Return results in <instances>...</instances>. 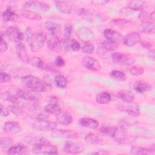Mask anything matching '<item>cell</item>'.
Returning <instances> with one entry per match:
<instances>
[{
    "label": "cell",
    "instance_id": "cell-1",
    "mask_svg": "<svg viewBox=\"0 0 155 155\" xmlns=\"http://www.w3.org/2000/svg\"><path fill=\"white\" fill-rule=\"evenodd\" d=\"M22 86L31 92H44L46 91L48 85L39 78L31 75H27L21 79Z\"/></svg>",
    "mask_w": 155,
    "mask_h": 155
},
{
    "label": "cell",
    "instance_id": "cell-2",
    "mask_svg": "<svg viewBox=\"0 0 155 155\" xmlns=\"http://www.w3.org/2000/svg\"><path fill=\"white\" fill-rule=\"evenodd\" d=\"M26 33L30 50L33 52L39 50L44 46L47 41V35L42 32L32 33L30 30L28 29L27 30Z\"/></svg>",
    "mask_w": 155,
    "mask_h": 155
},
{
    "label": "cell",
    "instance_id": "cell-3",
    "mask_svg": "<svg viewBox=\"0 0 155 155\" xmlns=\"http://www.w3.org/2000/svg\"><path fill=\"white\" fill-rule=\"evenodd\" d=\"M33 153L35 154H58L57 147L47 142L34 145L32 149Z\"/></svg>",
    "mask_w": 155,
    "mask_h": 155
},
{
    "label": "cell",
    "instance_id": "cell-4",
    "mask_svg": "<svg viewBox=\"0 0 155 155\" xmlns=\"http://www.w3.org/2000/svg\"><path fill=\"white\" fill-rule=\"evenodd\" d=\"M32 127L38 131H52L56 128V124L54 122L47 120V119L36 118L33 122Z\"/></svg>",
    "mask_w": 155,
    "mask_h": 155
},
{
    "label": "cell",
    "instance_id": "cell-5",
    "mask_svg": "<svg viewBox=\"0 0 155 155\" xmlns=\"http://www.w3.org/2000/svg\"><path fill=\"white\" fill-rule=\"evenodd\" d=\"M111 58L114 63L124 65H131L135 61L134 58L132 56L119 52L112 53Z\"/></svg>",
    "mask_w": 155,
    "mask_h": 155
},
{
    "label": "cell",
    "instance_id": "cell-6",
    "mask_svg": "<svg viewBox=\"0 0 155 155\" xmlns=\"http://www.w3.org/2000/svg\"><path fill=\"white\" fill-rule=\"evenodd\" d=\"M24 7L25 9H28L30 10H38L41 12H47L49 10V5L42 1H29L25 2L23 4Z\"/></svg>",
    "mask_w": 155,
    "mask_h": 155
},
{
    "label": "cell",
    "instance_id": "cell-7",
    "mask_svg": "<svg viewBox=\"0 0 155 155\" xmlns=\"http://www.w3.org/2000/svg\"><path fill=\"white\" fill-rule=\"evenodd\" d=\"M82 65L85 68L91 71H97L101 69V65L99 61L95 58L90 56L84 57L82 60Z\"/></svg>",
    "mask_w": 155,
    "mask_h": 155
},
{
    "label": "cell",
    "instance_id": "cell-8",
    "mask_svg": "<svg viewBox=\"0 0 155 155\" xmlns=\"http://www.w3.org/2000/svg\"><path fill=\"white\" fill-rule=\"evenodd\" d=\"M5 33L8 39L14 42H21L24 39V34L16 27H8L5 31Z\"/></svg>",
    "mask_w": 155,
    "mask_h": 155
},
{
    "label": "cell",
    "instance_id": "cell-9",
    "mask_svg": "<svg viewBox=\"0 0 155 155\" xmlns=\"http://www.w3.org/2000/svg\"><path fill=\"white\" fill-rule=\"evenodd\" d=\"M118 108L121 111L127 113L130 116L137 117L140 114L139 105L133 102L131 103H126V104L119 105Z\"/></svg>",
    "mask_w": 155,
    "mask_h": 155
},
{
    "label": "cell",
    "instance_id": "cell-10",
    "mask_svg": "<svg viewBox=\"0 0 155 155\" xmlns=\"http://www.w3.org/2000/svg\"><path fill=\"white\" fill-rule=\"evenodd\" d=\"M51 135L53 137L68 139H77L79 137V134L74 131L65 129H54L51 131Z\"/></svg>",
    "mask_w": 155,
    "mask_h": 155
},
{
    "label": "cell",
    "instance_id": "cell-11",
    "mask_svg": "<svg viewBox=\"0 0 155 155\" xmlns=\"http://www.w3.org/2000/svg\"><path fill=\"white\" fill-rule=\"evenodd\" d=\"M77 37L83 42H90L94 39V33L85 27H79L76 31Z\"/></svg>",
    "mask_w": 155,
    "mask_h": 155
},
{
    "label": "cell",
    "instance_id": "cell-12",
    "mask_svg": "<svg viewBox=\"0 0 155 155\" xmlns=\"http://www.w3.org/2000/svg\"><path fill=\"white\" fill-rule=\"evenodd\" d=\"M63 150L67 153L78 154L84 151V147L79 143L73 141H67L63 146Z\"/></svg>",
    "mask_w": 155,
    "mask_h": 155
},
{
    "label": "cell",
    "instance_id": "cell-13",
    "mask_svg": "<svg viewBox=\"0 0 155 155\" xmlns=\"http://www.w3.org/2000/svg\"><path fill=\"white\" fill-rule=\"evenodd\" d=\"M138 30L147 35H153L155 31V25L154 21H142L138 24Z\"/></svg>",
    "mask_w": 155,
    "mask_h": 155
},
{
    "label": "cell",
    "instance_id": "cell-14",
    "mask_svg": "<svg viewBox=\"0 0 155 155\" xmlns=\"http://www.w3.org/2000/svg\"><path fill=\"white\" fill-rule=\"evenodd\" d=\"M104 35L107 40L117 44L123 39V37L120 33L111 28L105 29L104 31Z\"/></svg>",
    "mask_w": 155,
    "mask_h": 155
},
{
    "label": "cell",
    "instance_id": "cell-15",
    "mask_svg": "<svg viewBox=\"0 0 155 155\" xmlns=\"http://www.w3.org/2000/svg\"><path fill=\"white\" fill-rule=\"evenodd\" d=\"M140 36L139 33L133 31L128 33L123 38L124 44L128 47H133L140 41Z\"/></svg>",
    "mask_w": 155,
    "mask_h": 155
},
{
    "label": "cell",
    "instance_id": "cell-16",
    "mask_svg": "<svg viewBox=\"0 0 155 155\" xmlns=\"http://www.w3.org/2000/svg\"><path fill=\"white\" fill-rule=\"evenodd\" d=\"M46 42L47 48L50 50L53 51H59L61 50L60 40H59L58 37L49 33L48 36L47 35Z\"/></svg>",
    "mask_w": 155,
    "mask_h": 155
},
{
    "label": "cell",
    "instance_id": "cell-17",
    "mask_svg": "<svg viewBox=\"0 0 155 155\" xmlns=\"http://www.w3.org/2000/svg\"><path fill=\"white\" fill-rule=\"evenodd\" d=\"M4 131L8 134H16L21 131V127L19 122L15 121H8L4 124Z\"/></svg>",
    "mask_w": 155,
    "mask_h": 155
},
{
    "label": "cell",
    "instance_id": "cell-18",
    "mask_svg": "<svg viewBox=\"0 0 155 155\" xmlns=\"http://www.w3.org/2000/svg\"><path fill=\"white\" fill-rule=\"evenodd\" d=\"M57 122L62 125H68L73 122L71 114L67 111H61L56 115Z\"/></svg>",
    "mask_w": 155,
    "mask_h": 155
},
{
    "label": "cell",
    "instance_id": "cell-19",
    "mask_svg": "<svg viewBox=\"0 0 155 155\" xmlns=\"http://www.w3.org/2000/svg\"><path fill=\"white\" fill-rule=\"evenodd\" d=\"M45 27L48 31L49 33L59 38L61 34V26L59 24L53 21H46Z\"/></svg>",
    "mask_w": 155,
    "mask_h": 155
},
{
    "label": "cell",
    "instance_id": "cell-20",
    "mask_svg": "<svg viewBox=\"0 0 155 155\" xmlns=\"http://www.w3.org/2000/svg\"><path fill=\"white\" fill-rule=\"evenodd\" d=\"M85 140L87 143L93 145H102L106 143L105 139L93 133L87 134L85 137Z\"/></svg>",
    "mask_w": 155,
    "mask_h": 155
},
{
    "label": "cell",
    "instance_id": "cell-21",
    "mask_svg": "<svg viewBox=\"0 0 155 155\" xmlns=\"http://www.w3.org/2000/svg\"><path fill=\"white\" fill-rule=\"evenodd\" d=\"M55 5L58 10L62 13L70 14L72 10V4L70 1H56Z\"/></svg>",
    "mask_w": 155,
    "mask_h": 155
},
{
    "label": "cell",
    "instance_id": "cell-22",
    "mask_svg": "<svg viewBox=\"0 0 155 155\" xmlns=\"http://www.w3.org/2000/svg\"><path fill=\"white\" fill-rule=\"evenodd\" d=\"M16 51L18 58L24 62L28 63L29 56L27 54V51L25 46L21 42L17 43L16 45Z\"/></svg>",
    "mask_w": 155,
    "mask_h": 155
},
{
    "label": "cell",
    "instance_id": "cell-23",
    "mask_svg": "<svg viewBox=\"0 0 155 155\" xmlns=\"http://www.w3.org/2000/svg\"><path fill=\"white\" fill-rule=\"evenodd\" d=\"M154 145H152L150 148H145L142 147L138 146H133L131 147L130 150V153L133 154H154Z\"/></svg>",
    "mask_w": 155,
    "mask_h": 155
},
{
    "label": "cell",
    "instance_id": "cell-24",
    "mask_svg": "<svg viewBox=\"0 0 155 155\" xmlns=\"http://www.w3.org/2000/svg\"><path fill=\"white\" fill-rule=\"evenodd\" d=\"M28 153L27 148L21 144H16L13 146H11L9 147L7 154L9 155H16V154H24Z\"/></svg>",
    "mask_w": 155,
    "mask_h": 155
},
{
    "label": "cell",
    "instance_id": "cell-25",
    "mask_svg": "<svg viewBox=\"0 0 155 155\" xmlns=\"http://www.w3.org/2000/svg\"><path fill=\"white\" fill-rule=\"evenodd\" d=\"M79 124L83 127L93 129L97 128L99 126V122L94 119L90 117H82L80 119Z\"/></svg>",
    "mask_w": 155,
    "mask_h": 155
},
{
    "label": "cell",
    "instance_id": "cell-26",
    "mask_svg": "<svg viewBox=\"0 0 155 155\" xmlns=\"http://www.w3.org/2000/svg\"><path fill=\"white\" fill-rule=\"evenodd\" d=\"M21 16L24 18L33 20V21H40L42 19V16L38 13L35 11L30 10L28 9H22L20 12Z\"/></svg>",
    "mask_w": 155,
    "mask_h": 155
},
{
    "label": "cell",
    "instance_id": "cell-27",
    "mask_svg": "<svg viewBox=\"0 0 155 155\" xmlns=\"http://www.w3.org/2000/svg\"><path fill=\"white\" fill-rule=\"evenodd\" d=\"M134 90L138 93H143L151 89V85L147 82L143 81H137L133 85Z\"/></svg>",
    "mask_w": 155,
    "mask_h": 155
},
{
    "label": "cell",
    "instance_id": "cell-28",
    "mask_svg": "<svg viewBox=\"0 0 155 155\" xmlns=\"http://www.w3.org/2000/svg\"><path fill=\"white\" fill-rule=\"evenodd\" d=\"M2 18L5 22L16 21L18 18V15L11 7H7L2 13Z\"/></svg>",
    "mask_w": 155,
    "mask_h": 155
},
{
    "label": "cell",
    "instance_id": "cell-29",
    "mask_svg": "<svg viewBox=\"0 0 155 155\" xmlns=\"http://www.w3.org/2000/svg\"><path fill=\"white\" fill-rule=\"evenodd\" d=\"M28 64L41 70H45L47 67V64L40 58L37 56H29Z\"/></svg>",
    "mask_w": 155,
    "mask_h": 155
},
{
    "label": "cell",
    "instance_id": "cell-30",
    "mask_svg": "<svg viewBox=\"0 0 155 155\" xmlns=\"http://www.w3.org/2000/svg\"><path fill=\"white\" fill-rule=\"evenodd\" d=\"M118 97L125 103L133 102L134 99V94L128 90H120L117 93Z\"/></svg>",
    "mask_w": 155,
    "mask_h": 155
},
{
    "label": "cell",
    "instance_id": "cell-31",
    "mask_svg": "<svg viewBox=\"0 0 155 155\" xmlns=\"http://www.w3.org/2000/svg\"><path fill=\"white\" fill-rule=\"evenodd\" d=\"M146 2L143 1H131L128 3V8L131 10L142 11L146 7Z\"/></svg>",
    "mask_w": 155,
    "mask_h": 155
},
{
    "label": "cell",
    "instance_id": "cell-32",
    "mask_svg": "<svg viewBox=\"0 0 155 155\" xmlns=\"http://www.w3.org/2000/svg\"><path fill=\"white\" fill-rule=\"evenodd\" d=\"M76 14L81 17L82 18L84 19L85 20L88 21H92V19L94 18L95 15L93 11L90 10V9L87 8H79L76 11Z\"/></svg>",
    "mask_w": 155,
    "mask_h": 155
},
{
    "label": "cell",
    "instance_id": "cell-33",
    "mask_svg": "<svg viewBox=\"0 0 155 155\" xmlns=\"http://www.w3.org/2000/svg\"><path fill=\"white\" fill-rule=\"evenodd\" d=\"M28 90H24L22 89H18L16 91V95L20 98L25 101H35L36 100V97Z\"/></svg>",
    "mask_w": 155,
    "mask_h": 155
},
{
    "label": "cell",
    "instance_id": "cell-34",
    "mask_svg": "<svg viewBox=\"0 0 155 155\" xmlns=\"http://www.w3.org/2000/svg\"><path fill=\"white\" fill-rule=\"evenodd\" d=\"M111 100L110 94L107 91H102L98 93L96 97V102L100 104H107Z\"/></svg>",
    "mask_w": 155,
    "mask_h": 155
},
{
    "label": "cell",
    "instance_id": "cell-35",
    "mask_svg": "<svg viewBox=\"0 0 155 155\" xmlns=\"http://www.w3.org/2000/svg\"><path fill=\"white\" fill-rule=\"evenodd\" d=\"M25 141L28 144L31 145L33 146L48 142V140L44 137H39V136H29V135L25 138Z\"/></svg>",
    "mask_w": 155,
    "mask_h": 155
},
{
    "label": "cell",
    "instance_id": "cell-36",
    "mask_svg": "<svg viewBox=\"0 0 155 155\" xmlns=\"http://www.w3.org/2000/svg\"><path fill=\"white\" fill-rule=\"evenodd\" d=\"M45 110L51 114H58L62 110L58 102H50L45 106Z\"/></svg>",
    "mask_w": 155,
    "mask_h": 155
},
{
    "label": "cell",
    "instance_id": "cell-37",
    "mask_svg": "<svg viewBox=\"0 0 155 155\" xmlns=\"http://www.w3.org/2000/svg\"><path fill=\"white\" fill-rule=\"evenodd\" d=\"M1 97L2 99L8 101L10 102H11L12 104H16L18 105L20 102L19 101V97L16 94H12L10 93L8 91H4V92H1Z\"/></svg>",
    "mask_w": 155,
    "mask_h": 155
},
{
    "label": "cell",
    "instance_id": "cell-38",
    "mask_svg": "<svg viewBox=\"0 0 155 155\" xmlns=\"http://www.w3.org/2000/svg\"><path fill=\"white\" fill-rule=\"evenodd\" d=\"M117 131V127L114 126H103L100 128V132L107 136L114 137Z\"/></svg>",
    "mask_w": 155,
    "mask_h": 155
},
{
    "label": "cell",
    "instance_id": "cell-39",
    "mask_svg": "<svg viewBox=\"0 0 155 155\" xmlns=\"http://www.w3.org/2000/svg\"><path fill=\"white\" fill-rule=\"evenodd\" d=\"M126 134L127 132L125 128L123 126H120L119 127H117V131L113 138H114L117 142L122 143L125 140Z\"/></svg>",
    "mask_w": 155,
    "mask_h": 155
},
{
    "label": "cell",
    "instance_id": "cell-40",
    "mask_svg": "<svg viewBox=\"0 0 155 155\" xmlns=\"http://www.w3.org/2000/svg\"><path fill=\"white\" fill-rule=\"evenodd\" d=\"M118 47V44L110 42L108 40L103 41L101 44V48L104 51H114Z\"/></svg>",
    "mask_w": 155,
    "mask_h": 155
},
{
    "label": "cell",
    "instance_id": "cell-41",
    "mask_svg": "<svg viewBox=\"0 0 155 155\" xmlns=\"http://www.w3.org/2000/svg\"><path fill=\"white\" fill-rule=\"evenodd\" d=\"M110 76L118 81H125L127 80V76L126 74L119 70H113L110 72Z\"/></svg>",
    "mask_w": 155,
    "mask_h": 155
},
{
    "label": "cell",
    "instance_id": "cell-42",
    "mask_svg": "<svg viewBox=\"0 0 155 155\" xmlns=\"http://www.w3.org/2000/svg\"><path fill=\"white\" fill-rule=\"evenodd\" d=\"M54 82L59 88H65L67 85V79L62 74H58L55 76Z\"/></svg>",
    "mask_w": 155,
    "mask_h": 155
},
{
    "label": "cell",
    "instance_id": "cell-43",
    "mask_svg": "<svg viewBox=\"0 0 155 155\" xmlns=\"http://www.w3.org/2000/svg\"><path fill=\"white\" fill-rule=\"evenodd\" d=\"M81 49L85 54H91L94 51V47L90 42H83L81 45Z\"/></svg>",
    "mask_w": 155,
    "mask_h": 155
},
{
    "label": "cell",
    "instance_id": "cell-44",
    "mask_svg": "<svg viewBox=\"0 0 155 155\" xmlns=\"http://www.w3.org/2000/svg\"><path fill=\"white\" fill-rule=\"evenodd\" d=\"M73 31V25L70 22H67L64 27V38H70Z\"/></svg>",
    "mask_w": 155,
    "mask_h": 155
},
{
    "label": "cell",
    "instance_id": "cell-45",
    "mask_svg": "<svg viewBox=\"0 0 155 155\" xmlns=\"http://www.w3.org/2000/svg\"><path fill=\"white\" fill-rule=\"evenodd\" d=\"M129 71H130V73L131 74H132L133 76H139V75H141L143 73L144 68L141 66L136 65V66H133V67H131Z\"/></svg>",
    "mask_w": 155,
    "mask_h": 155
},
{
    "label": "cell",
    "instance_id": "cell-46",
    "mask_svg": "<svg viewBox=\"0 0 155 155\" xmlns=\"http://www.w3.org/2000/svg\"><path fill=\"white\" fill-rule=\"evenodd\" d=\"M8 108L11 112H12L13 114H16V116H22V114H24V111L18 105L12 104V105H8Z\"/></svg>",
    "mask_w": 155,
    "mask_h": 155
},
{
    "label": "cell",
    "instance_id": "cell-47",
    "mask_svg": "<svg viewBox=\"0 0 155 155\" xmlns=\"http://www.w3.org/2000/svg\"><path fill=\"white\" fill-rule=\"evenodd\" d=\"M13 142V140L10 137H1L0 139V144L2 147H11Z\"/></svg>",
    "mask_w": 155,
    "mask_h": 155
},
{
    "label": "cell",
    "instance_id": "cell-48",
    "mask_svg": "<svg viewBox=\"0 0 155 155\" xmlns=\"http://www.w3.org/2000/svg\"><path fill=\"white\" fill-rule=\"evenodd\" d=\"M128 22H129V21L125 19H117L113 20L111 22V24H112V25L114 26L122 27V26L125 25Z\"/></svg>",
    "mask_w": 155,
    "mask_h": 155
},
{
    "label": "cell",
    "instance_id": "cell-49",
    "mask_svg": "<svg viewBox=\"0 0 155 155\" xmlns=\"http://www.w3.org/2000/svg\"><path fill=\"white\" fill-rule=\"evenodd\" d=\"M12 80V76L5 72L1 71L0 73V82L1 83H4V82H8L11 81Z\"/></svg>",
    "mask_w": 155,
    "mask_h": 155
},
{
    "label": "cell",
    "instance_id": "cell-50",
    "mask_svg": "<svg viewBox=\"0 0 155 155\" xmlns=\"http://www.w3.org/2000/svg\"><path fill=\"white\" fill-rule=\"evenodd\" d=\"M1 44H0V51L1 53L5 52V51H7V50L8 49V45L7 44L6 42V41H5V39L3 38V35L2 34L1 35Z\"/></svg>",
    "mask_w": 155,
    "mask_h": 155
},
{
    "label": "cell",
    "instance_id": "cell-51",
    "mask_svg": "<svg viewBox=\"0 0 155 155\" xmlns=\"http://www.w3.org/2000/svg\"><path fill=\"white\" fill-rule=\"evenodd\" d=\"M54 65L58 67H62L65 65V61L61 56H57L54 60Z\"/></svg>",
    "mask_w": 155,
    "mask_h": 155
},
{
    "label": "cell",
    "instance_id": "cell-52",
    "mask_svg": "<svg viewBox=\"0 0 155 155\" xmlns=\"http://www.w3.org/2000/svg\"><path fill=\"white\" fill-rule=\"evenodd\" d=\"M140 42L142 46L143 47H144L145 48H146L147 50H148L149 51L154 50V45L153 44H151L148 41H142Z\"/></svg>",
    "mask_w": 155,
    "mask_h": 155
},
{
    "label": "cell",
    "instance_id": "cell-53",
    "mask_svg": "<svg viewBox=\"0 0 155 155\" xmlns=\"http://www.w3.org/2000/svg\"><path fill=\"white\" fill-rule=\"evenodd\" d=\"M9 109L8 107H5L2 104H1V115L3 117H7L9 114Z\"/></svg>",
    "mask_w": 155,
    "mask_h": 155
},
{
    "label": "cell",
    "instance_id": "cell-54",
    "mask_svg": "<svg viewBox=\"0 0 155 155\" xmlns=\"http://www.w3.org/2000/svg\"><path fill=\"white\" fill-rule=\"evenodd\" d=\"M110 1H105V0H94L92 1L91 3H93L94 5H104L105 4H107Z\"/></svg>",
    "mask_w": 155,
    "mask_h": 155
},
{
    "label": "cell",
    "instance_id": "cell-55",
    "mask_svg": "<svg viewBox=\"0 0 155 155\" xmlns=\"http://www.w3.org/2000/svg\"><path fill=\"white\" fill-rule=\"evenodd\" d=\"M50 102H58V99L56 96H51L50 97Z\"/></svg>",
    "mask_w": 155,
    "mask_h": 155
},
{
    "label": "cell",
    "instance_id": "cell-56",
    "mask_svg": "<svg viewBox=\"0 0 155 155\" xmlns=\"http://www.w3.org/2000/svg\"><path fill=\"white\" fill-rule=\"evenodd\" d=\"M91 154H108V153L107 151H105L104 150H100L97 152H94V153H92Z\"/></svg>",
    "mask_w": 155,
    "mask_h": 155
}]
</instances>
